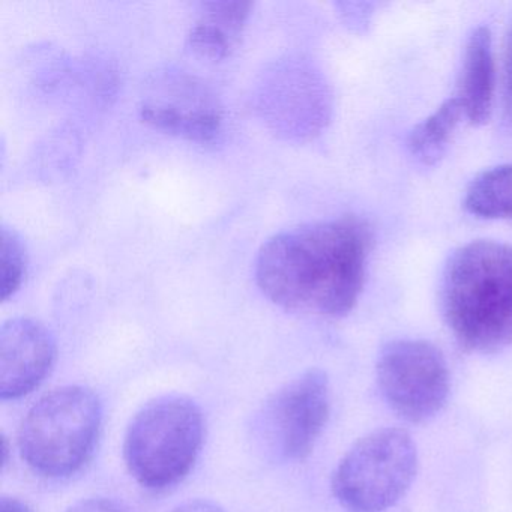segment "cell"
Returning <instances> with one entry per match:
<instances>
[{"label":"cell","mask_w":512,"mask_h":512,"mask_svg":"<svg viewBox=\"0 0 512 512\" xmlns=\"http://www.w3.org/2000/svg\"><path fill=\"white\" fill-rule=\"evenodd\" d=\"M371 245L370 224L353 215L293 227L260 248L256 281L286 310L343 317L364 290Z\"/></svg>","instance_id":"obj_1"},{"label":"cell","mask_w":512,"mask_h":512,"mask_svg":"<svg viewBox=\"0 0 512 512\" xmlns=\"http://www.w3.org/2000/svg\"><path fill=\"white\" fill-rule=\"evenodd\" d=\"M442 311L461 349L496 353L512 344V247L473 241L445 266Z\"/></svg>","instance_id":"obj_2"},{"label":"cell","mask_w":512,"mask_h":512,"mask_svg":"<svg viewBox=\"0 0 512 512\" xmlns=\"http://www.w3.org/2000/svg\"><path fill=\"white\" fill-rule=\"evenodd\" d=\"M103 421L100 398L85 386H64L41 398L23 419V460L35 473L65 478L79 472L94 452Z\"/></svg>","instance_id":"obj_3"},{"label":"cell","mask_w":512,"mask_h":512,"mask_svg":"<svg viewBox=\"0 0 512 512\" xmlns=\"http://www.w3.org/2000/svg\"><path fill=\"white\" fill-rule=\"evenodd\" d=\"M200 407L184 395H164L143 406L131 421L124 457L143 487L164 490L185 478L203 443Z\"/></svg>","instance_id":"obj_4"},{"label":"cell","mask_w":512,"mask_h":512,"mask_svg":"<svg viewBox=\"0 0 512 512\" xmlns=\"http://www.w3.org/2000/svg\"><path fill=\"white\" fill-rule=\"evenodd\" d=\"M418 449L401 428L361 437L332 476L335 499L350 512H383L406 496L418 473Z\"/></svg>","instance_id":"obj_5"},{"label":"cell","mask_w":512,"mask_h":512,"mask_svg":"<svg viewBox=\"0 0 512 512\" xmlns=\"http://www.w3.org/2000/svg\"><path fill=\"white\" fill-rule=\"evenodd\" d=\"M376 370L383 398L406 421H430L448 401V364L443 353L428 341H391L380 352Z\"/></svg>","instance_id":"obj_6"},{"label":"cell","mask_w":512,"mask_h":512,"mask_svg":"<svg viewBox=\"0 0 512 512\" xmlns=\"http://www.w3.org/2000/svg\"><path fill=\"white\" fill-rule=\"evenodd\" d=\"M331 413V389L322 370H308L283 386L265 407L263 428L269 445L290 461L313 452Z\"/></svg>","instance_id":"obj_7"},{"label":"cell","mask_w":512,"mask_h":512,"mask_svg":"<svg viewBox=\"0 0 512 512\" xmlns=\"http://www.w3.org/2000/svg\"><path fill=\"white\" fill-rule=\"evenodd\" d=\"M56 344L37 320L13 319L0 331V397L17 400L31 394L49 374Z\"/></svg>","instance_id":"obj_8"},{"label":"cell","mask_w":512,"mask_h":512,"mask_svg":"<svg viewBox=\"0 0 512 512\" xmlns=\"http://www.w3.org/2000/svg\"><path fill=\"white\" fill-rule=\"evenodd\" d=\"M146 124L197 142H209L221 130L220 104L196 83H181L146 98L139 109Z\"/></svg>","instance_id":"obj_9"},{"label":"cell","mask_w":512,"mask_h":512,"mask_svg":"<svg viewBox=\"0 0 512 512\" xmlns=\"http://www.w3.org/2000/svg\"><path fill=\"white\" fill-rule=\"evenodd\" d=\"M464 119L473 127L487 124L494 97V61L491 32L479 26L467 41L463 70L454 95Z\"/></svg>","instance_id":"obj_10"},{"label":"cell","mask_w":512,"mask_h":512,"mask_svg":"<svg viewBox=\"0 0 512 512\" xmlns=\"http://www.w3.org/2000/svg\"><path fill=\"white\" fill-rule=\"evenodd\" d=\"M251 8V2L206 4L199 22L188 34L191 49L206 58H226L238 43Z\"/></svg>","instance_id":"obj_11"},{"label":"cell","mask_w":512,"mask_h":512,"mask_svg":"<svg viewBox=\"0 0 512 512\" xmlns=\"http://www.w3.org/2000/svg\"><path fill=\"white\" fill-rule=\"evenodd\" d=\"M463 110L457 98H448L427 119L416 125L407 139L410 154L422 164L437 163L451 143L458 124L463 121Z\"/></svg>","instance_id":"obj_12"},{"label":"cell","mask_w":512,"mask_h":512,"mask_svg":"<svg viewBox=\"0 0 512 512\" xmlns=\"http://www.w3.org/2000/svg\"><path fill=\"white\" fill-rule=\"evenodd\" d=\"M464 208L484 220H512V164L494 167L473 179Z\"/></svg>","instance_id":"obj_13"},{"label":"cell","mask_w":512,"mask_h":512,"mask_svg":"<svg viewBox=\"0 0 512 512\" xmlns=\"http://www.w3.org/2000/svg\"><path fill=\"white\" fill-rule=\"evenodd\" d=\"M26 274V253L22 239L7 227L2 229V299L7 301L22 286Z\"/></svg>","instance_id":"obj_14"},{"label":"cell","mask_w":512,"mask_h":512,"mask_svg":"<svg viewBox=\"0 0 512 512\" xmlns=\"http://www.w3.org/2000/svg\"><path fill=\"white\" fill-rule=\"evenodd\" d=\"M65 512H130L127 508L113 499L106 497H92V499L82 500L76 505L70 506Z\"/></svg>","instance_id":"obj_15"},{"label":"cell","mask_w":512,"mask_h":512,"mask_svg":"<svg viewBox=\"0 0 512 512\" xmlns=\"http://www.w3.org/2000/svg\"><path fill=\"white\" fill-rule=\"evenodd\" d=\"M505 112L512 119V29L505 56Z\"/></svg>","instance_id":"obj_16"},{"label":"cell","mask_w":512,"mask_h":512,"mask_svg":"<svg viewBox=\"0 0 512 512\" xmlns=\"http://www.w3.org/2000/svg\"><path fill=\"white\" fill-rule=\"evenodd\" d=\"M172 512H226L220 506L212 502H205V500H196V502L184 503L173 509Z\"/></svg>","instance_id":"obj_17"},{"label":"cell","mask_w":512,"mask_h":512,"mask_svg":"<svg viewBox=\"0 0 512 512\" xmlns=\"http://www.w3.org/2000/svg\"><path fill=\"white\" fill-rule=\"evenodd\" d=\"M0 512H29L25 503L17 497H2Z\"/></svg>","instance_id":"obj_18"}]
</instances>
